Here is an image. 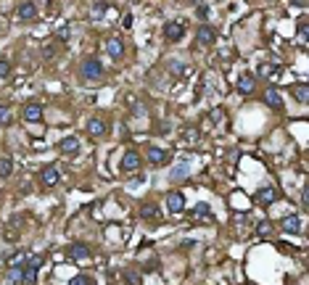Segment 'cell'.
Returning <instances> with one entry per match:
<instances>
[{
    "label": "cell",
    "instance_id": "obj_28",
    "mask_svg": "<svg viewBox=\"0 0 309 285\" xmlns=\"http://www.w3.org/2000/svg\"><path fill=\"white\" fill-rule=\"evenodd\" d=\"M8 119H11V109L8 106H0V124H8Z\"/></svg>",
    "mask_w": 309,
    "mask_h": 285
},
{
    "label": "cell",
    "instance_id": "obj_10",
    "mask_svg": "<svg viewBox=\"0 0 309 285\" xmlns=\"http://www.w3.org/2000/svg\"><path fill=\"white\" fill-rule=\"evenodd\" d=\"M66 256L72 259V261H87L90 259V248L85 243H72L66 248Z\"/></svg>",
    "mask_w": 309,
    "mask_h": 285
},
{
    "label": "cell",
    "instance_id": "obj_22",
    "mask_svg": "<svg viewBox=\"0 0 309 285\" xmlns=\"http://www.w3.org/2000/svg\"><path fill=\"white\" fill-rule=\"evenodd\" d=\"M140 217L143 219H156L159 217V206L156 204H143L140 206Z\"/></svg>",
    "mask_w": 309,
    "mask_h": 285
},
{
    "label": "cell",
    "instance_id": "obj_23",
    "mask_svg": "<svg viewBox=\"0 0 309 285\" xmlns=\"http://www.w3.org/2000/svg\"><path fill=\"white\" fill-rule=\"evenodd\" d=\"M11 172H14V161H11V159H0V180L11 177Z\"/></svg>",
    "mask_w": 309,
    "mask_h": 285
},
{
    "label": "cell",
    "instance_id": "obj_6",
    "mask_svg": "<svg viewBox=\"0 0 309 285\" xmlns=\"http://www.w3.org/2000/svg\"><path fill=\"white\" fill-rule=\"evenodd\" d=\"M87 132H90V137H103L109 132V122L103 116H93L87 122Z\"/></svg>",
    "mask_w": 309,
    "mask_h": 285
},
{
    "label": "cell",
    "instance_id": "obj_34",
    "mask_svg": "<svg viewBox=\"0 0 309 285\" xmlns=\"http://www.w3.org/2000/svg\"><path fill=\"white\" fill-rule=\"evenodd\" d=\"M182 174H188V166H180V169H175V172H172V177H175V180H180Z\"/></svg>",
    "mask_w": 309,
    "mask_h": 285
},
{
    "label": "cell",
    "instance_id": "obj_17",
    "mask_svg": "<svg viewBox=\"0 0 309 285\" xmlns=\"http://www.w3.org/2000/svg\"><path fill=\"white\" fill-rule=\"evenodd\" d=\"M254 87H256V79L251 77V74H246V77L238 79V92L240 95H251V92H254Z\"/></svg>",
    "mask_w": 309,
    "mask_h": 285
},
{
    "label": "cell",
    "instance_id": "obj_15",
    "mask_svg": "<svg viewBox=\"0 0 309 285\" xmlns=\"http://www.w3.org/2000/svg\"><path fill=\"white\" fill-rule=\"evenodd\" d=\"M59 151L64 153V156H74V153H79V137H64L59 142Z\"/></svg>",
    "mask_w": 309,
    "mask_h": 285
},
{
    "label": "cell",
    "instance_id": "obj_14",
    "mask_svg": "<svg viewBox=\"0 0 309 285\" xmlns=\"http://www.w3.org/2000/svg\"><path fill=\"white\" fill-rule=\"evenodd\" d=\"M167 161H169V151H162V148H156V146L148 148V164H153V166H164Z\"/></svg>",
    "mask_w": 309,
    "mask_h": 285
},
{
    "label": "cell",
    "instance_id": "obj_26",
    "mask_svg": "<svg viewBox=\"0 0 309 285\" xmlns=\"http://www.w3.org/2000/svg\"><path fill=\"white\" fill-rule=\"evenodd\" d=\"M169 71H172V74H185V71H188V64L172 61V64H169Z\"/></svg>",
    "mask_w": 309,
    "mask_h": 285
},
{
    "label": "cell",
    "instance_id": "obj_30",
    "mask_svg": "<svg viewBox=\"0 0 309 285\" xmlns=\"http://www.w3.org/2000/svg\"><path fill=\"white\" fill-rule=\"evenodd\" d=\"M256 232H259V235H270V232H272V224H270V222H259Z\"/></svg>",
    "mask_w": 309,
    "mask_h": 285
},
{
    "label": "cell",
    "instance_id": "obj_18",
    "mask_svg": "<svg viewBox=\"0 0 309 285\" xmlns=\"http://www.w3.org/2000/svg\"><path fill=\"white\" fill-rule=\"evenodd\" d=\"M265 103L270 106V109H275V111H280L283 109V101H280V92L275 90V87H270L267 92H265Z\"/></svg>",
    "mask_w": 309,
    "mask_h": 285
},
{
    "label": "cell",
    "instance_id": "obj_29",
    "mask_svg": "<svg viewBox=\"0 0 309 285\" xmlns=\"http://www.w3.org/2000/svg\"><path fill=\"white\" fill-rule=\"evenodd\" d=\"M69 285H93V280L85 277V275H79V277H72V282H69Z\"/></svg>",
    "mask_w": 309,
    "mask_h": 285
},
{
    "label": "cell",
    "instance_id": "obj_36",
    "mask_svg": "<svg viewBox=\"0 0 309 285\" xmlns=\"http://www.w3.org/2000/svg\"><path fill=\"white\" fill-rule=\"evenodd\" d=\"M190 3H196V6H201V3H203V0H190Z\"/></svg>",
    "mask_w": 309,
    "mask_h": 285
},
{
    "label": "cell",
    "instance_id": "obj_7",
    "mask_svg": "<svg viewBox=\"0 0 309 285\" xmlns=\"http://www.w3.org/2000/svg\"><path fill=\"white\" fill-rule=\"evenodd\" d=\"M106 51H109V56L114 58V61H122L124 58V42H122L119 34H114V37L106 40Z\"/></svg>",
    "mask_w": 309,
    "mask_h": 285
},
{
    "label": "cell",
    "instance_id": "obj_2",
    "mask_svg": "<svg viewBox=\"0 0 309 285\" xmlns=\"http://www.w3.org/2000/svg\"><path fill=\"white\" fill-rule=\"evenodd\" d=\"M40 16V8H37V3L34 0H21V3L16 6V19H21V21H34Z\"/></svg>",
    "mask_w": 309,
    "mask_h": 285
},
{
    "label": "cell",
    "instance_id": "obj_37",
    "mask_svg": "<svg viewBox=\"0 0 309 285\" xmlns=\"http://www.w3.org/2000/svg\"><path fill=\"white\" fill-rule=\"evenodd\" d=\"M0 32H3V29H0Z\"/></svg>",
    "mask_w": 309,
    "mask_h": 285
},
{
    "label": "cell",
    "instance_id": "obj_16",
    "mask_svg": "<svg viewBox=\"0 0 309 285\" xmlns=\"http://www.w3.org/2000/svg\"><path fill=\"white\" fill-rule=\"evenodd\" d=\"M190 217L196 219V222H214V214H212V209L206 206V204H198L196 209L190 211Z\"/></svg>",
    "mask_w": 309,
    "mask_h": 285
},
{
    "label": "cell",
    "instance_id": "obj_1",
    "mask_svg": "<svg viewBox=\"0 0 309 285\" xmlns=\"http://www.w3.org/2000/svg\"><path fill=\"white\" fill-rule=\"evenodd\" d=\"M79 77L87 79V82H98L103 79V66L98 58H85L82 64H79Z\"/></svg>",
    "mask_w": 309,
    "mask_h": 285
},
{
    "label": "cell",
    "instance_id": "obj_35",
    "mask_svg": "<svg viewBox=\"0 0 309 285\" xmlns=\"http://www.w3.org/2000/svg\"><path fill=\"white\" fill-rule=\"evenodd\" d=\"M42 3L48 6V8H56V3H53V0H42Z\"/></svg>",
    "mask_w": 309,
    "mask_h": 285
},
{
    "label": "cell",
    "instance_id": "obj_20",
    "mask_svg": "<svg viewBox=\"0 0 309 285\" xmlns=\"http://www.w3.org/2000/svg\"><path fill=\"white\" fill-rule=\"evenodd\" d=\"M291 92H293V98L299 101V103H306V101H309V87H306V82H299V85H293Z\"/></svg>",
    "mask_w": 309,
    "mask_h": 285
},
{
    "label": "cell",
    "instance_id": "obj_33",
    "mask_svg": "<svg viewBox=\"0 0 309 285\" xmlns=\"http://www.w3.org/2000/svg\"><path fill=\"white\" fill-rule=\"evenodd\" d=\"M299 42L306 45V24H304V21L299 24Z\"/></svg>",
    "mask_w": 309,
    "mask_h": 285
},
{
    "label": "cell",
    "instance_id": "obj_4",
    "mask_svg": "<svg viewBox=\"0 0 309 285\" xmlns=\"http://www.w3.org/2000/svg\"><path fill=\"white\" fill-rule=\"evenodd\" d=\"M182 37H185V24H180V21H167L164 24V40L167 42H180Z\"/></svg>",
    "mask_w": 309,
    "mask_h": 285
},
{
    "label": "cell",
    "instance_id": "obj_3",
    "mask_svg": "<svg viewBox=\"0 0 309 285\" xmlns=\"http://www.w3.org/2000/svg\"><path fill=\"white\" fill-rule=\"evenodd\" d=\"M59 180H61V172H59V166H56V164H45L40 169V185L53 187V185H59Z\"/></svg>",
    "mask_w": 309,
    "mask_h": 285
},
{
    "label": "cell",
    "instance_id": "obj_21",
    "mask_svg": "<svg viewBox=\"0 0 309 285\" xmlns=\"http://www.w3.org/2000/svg\"><path fill=\"white\" fill-rule=\"evenodd\" d=\"M8 280H11V282H24V267L11 264V267H8Z\"/></svg>",
    "mask_w": 309,
    "mask_h": 285
},
{
    "label": "cell",
    "instance_id": "obj_19",
    "mask_svg": "<svg viewBox=\"0 0 309 285\" xmlns=\"http://www.w3.org/2000/svg\"><path fill=\"white\" fill-rule=\"evenodd\" d=\"M280 230L288 232V235H291V232H299V230H301V219H299V217H285L283 224H280Z\"/></svg>",
    "mask_w": 309,
    "mask_h": 285
},
{
    "label": "cell",
    "instance_id": "obj_24",
    "mask_svg": "<svg viewBox=\"0 0 309 285\" xmlns=\"http://www.w3.org/2000/svg\"><path fill=\"white\" fill-rule=\"evenodd\" d=\"M278 71H280V69L275 66V64H262V66H259V74H262V77H275Z\"/></svg>",
    "mask_w": 309,
    "mask_h": 285
},
{
    "label": "cell",
    "instance_id": "obj_12",
    "mask_svg": "<svg viewBox=\"0 0 309 285\" xmlns=\"http://www.w3.org/2000/svg\"><path fill=\"white\" fill-rule=\"evenodd\" d=\"M42 103H37V101H29L27 106H24V119L27 122H42Z\"/></svg>",
    "mask_w": 309,
    "mask_h": 285
},
{
    "label": "cell",
    "instance_id": "obj_5",
    "mask_svg": "<svg viewBox=\"0 0 309 285\" xmlns=\"http://www.w3.org/2000/svg\"><path fill=\"white\" fill-rule=\"evenodd\" d=\"M140 166H143V159L137 151H127L122 156V172H137Z\"/></svg>",
    "mask_w": 309,
    "mask_h": 285
},
{
    "label": "cell",
    "instance_id": "obj_31",
    "mask_svg": "<svg viewBox=\"0 0 309 285\" xmlns=\"http://www.w3.org/2000/svg\"><path fill=\"white\" fill-rule=\"evenodd\" d=\"M196 16H198L201 21H206V16H209V6H203V3H201V6L196 8Z\"/></svg>",
    "mask_w": 309,
    "mask_h": 285
},
{
    "label": "cell",
    "instance_id": "obj_8",
    "mask_svg": "<svg viewBox=\"0 0 309 285\" xmlns=\"http://www.w3.org/2000/svg\"><path fill=\"white\" fill-rule=\"evenodd\" d=\"M42 264L40 256H32L27 264H24V285H34V280H37V269Z\"/></svg>",
    "mask_w": 309,
    "mask_h": 285
},
{
    "label": "cell",
    "instance_id": "obj_25",
    "mask_svg": "<svg viewBox=\"0 0 309 285\" xmlns=\"http://www.w3.org/2000/svg\"><path fill=\"white\" fill-rule=\"evenodd\" d=\"M182 140H190V142H196V140H198V129H196V127H188V129H182Z\"/></svg>",
    "mask_w": 309,
    "mask_h": 285
},
{
    "label": "cell",
    "instance_id": "obj_32",
    "mask_svg": "<svg viewBox=\"0 0 309 285\" xmlns=\"http://www.w3.org/2000/svg\"><path fill=\"white\" fill-rule=\"evenodd\" d=\"M103 11H106V3L100 0V3H95V6H93V16H95V19H100V16H103Z\"/></svg>",
    "mask_w": 309,
    "mask_h": 285
},
{
    "label": "cell",
    "instance_id": "obj_9",
    "mask_svg": "<svg viewBox=\"0 0 309 285\" xmlns=\"http://www.w3.org/2000/svg\"><path fill=\"white\" fill-rule=\"evenodd\" d=\"M214 40H217V32H214L212 27H206V24H201V27L196 29V42H198L201 48H209V45H214Z\"/></svg>",
    "mask_w": 309,
    "mask_h": 285
},
{
    "label": "cell",
    "instance_id": "obj_27",
    "mask_svg": "<svg viewBox=\"0 0 309 285\" xmlns=\"http://www.w3.org/2000/svg\"><path fill=\"white\" fill-rule=\"evenodd\" d=\"M11 74V61L8 58H0V79H6Z\"/></svg>",
    "mask_w": 309,
    "mask_h": 285
},
{
    "label": "cell",
    "instance_id": "obj_13",
    "mask_svg": "<svg viewBox=\"0 0 309 285\" xmlns=\"http://www.w3.org/2000/svg\"><path fill=\"white\" fill-rule=\"evenodd\" d=\"M272 201H278V190H275L272 185L256 190V204H259V206H270Z\"/></svg>",
    "mask_w": 309,
    "mask_h": 285
},
{
    "label": "cell",
    "instance_id": "obj_11",
    "mask_svg": "<svg viewBox=\"0 0 309 285\" xmlns=\"http://www.w3.org/2000/svg\"><path fill=\"white\" fill-rule=\"evenodd\" d=\"M167 209L172 214H180L182 209H185V196H182L180 190H172V193L167 196Z\"/></svg>",
    "mask_w": 309,
    "mask_h": 285
}]
</instances>
